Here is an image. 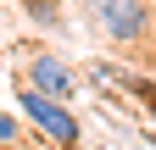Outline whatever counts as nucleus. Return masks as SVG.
I'll return each instance as SVG.
<instances>
[{"label":"nucleus","mask_w":156,"mask_h":150,"mask_svg":"<svg viewBox=\"0 0 156 150\" xmlns=\"http://www.w3.org/2000/svg\"><path fill=\"white\" fill-rule=\"evenodd\" d=\"M17 111L28 117V128L50 150H78L84 145V122L73 117V100H56V95H45V89H34V84L17 78Z\"/></svg>","instance_id":"f257e3e1"},{"label":"nucleus","mask_w":156,"mask_h":150,"mask_svg":"<svg viewBox=\"0 0 156 150\" xmlns=\"http://www.w3.org/2000/svg\"><path fill=\"white\" fill-rule=\"evenodd\" d=\"M84 17H89V28L101 33L106 45H117V50H134V45H145L156 33V6L151 0H89Z\"/></svg>","instance_id":"f03ea898"},{"label":"nucleus","mask_w":156,"mask_h":150,"mask_svg":"<svg viewBox=\"0 0 156 150\" xmlns=\"http://www.w3.org/2000/svg\"><path fill=\"white\" fill-rule=\"evenodd\" d=\"M17 78L34 84V89H45V95H56V100H73L78 89H84V72H78L62 50H45V45H28L17 56Z\"/></svg>","instance_id":"7ed1b4c3"},{"label":"nucleus","mask_w":156,"mask_h":150,"mask_svg":"<svg viewBox=\"0 0 156 150\" xmlns=\"http://www.w3.org/2000/svg\"><path fill=\"white\" fill-rule=\"evenodd\" d=\"M17 6H23V22L39 28V33H62V28H67L62 0H17Z\"/></svg>","instance_id":"20e7f679"},{"label":"nucleus","mask_w":156,"mask_h":150,"mask_svg":"<svg viewBox=\"0 0 156 150\" xmlns=\"http://www.w3.org/2000/svg\"><path fill=\"white\" fill-rule=\"evenodd\" d=\"M89 84H101V89H134V72H123V67H112V61H95L89 67Z\"/></svg>","instance_id":"39448f33"},{"label":"nucleus","mask_w":156,"mask_h":150,"mask_svg":"<svg viewBox=\"0 0 156 150\" xmlns=\"http://www.w3.org/2000/svg\"><path fill=\"white\" fill-rule=\"evenodd\" d=\"M23 139H28V128L17 122V117H6V111H0V150H17Z\"/></svg>","instance_id":"423d86ee"},{"label":"nucleus","mask_w":156,"mask_h":150,"mask_svg":"<svg viewBox=\"0 0 156 150\" xmlns=\"http://www.w3.org/2000/svg\"><path fill=\"white\" fill-rule=\"evenodd\" d=\"M134 95L145 100V111H151V122H156V84H151V78H134Z\"/></svg>","instance_id":"0eeeda50"},{"label":"nucleus","mask_w":156,"mask_h":150,"mask_svg":"<svg viewBox=\"0 0 156 150\" xmlns=\"http://www.w3.org/2000/svg\"><path fill=\"white\" fill-rule=\"evenodd\" d=\"M0 95H6V84H0Z\"/></svg>","instance_id":"6e6552de"},{"label":"nucleus","mask_w":156,"mask_h":150,"mask_svg":"<svg viewBox=\"0 0 156 150\" xmlns=\"http://www.w3.org/2000/svg\"><path fill=\"white\" fill-rule=\"evenodd\" d=\"M101 150H106V145H101Z\"/></svg>","instance_id":"1a4fd4ad"}]
</instances>
